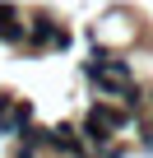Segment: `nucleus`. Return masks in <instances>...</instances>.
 Masks as SVG:
<instances>
[{"label": "nucleus", "instance_id": "nucleus-1", "mask_svg": "<svg viewBox=\"0 0 153 158\" xmlns=\"http://www.w3.org/2000/svg\"><path fill=\"white\" fill-rule=\"evenodd\" d=\"M46 149H51V153H65V158H98V153L84 144V135L74 130L70 121H56V126H51V135H46Z\"/></svg>", "mask_w": 153, "mask_h": 158}, {"label": "nucleus", "instance_id": "nucleus-2", "mask_svg": "<svg viewBox=\"0 0 153 158\" xmlns=\"http://www.w3.org/2000/svg\"><path fill=\"white\" fill-rule=\"evenodd\" d=\"M28 42H33V47H42V42H51V47H70V33H65L56 19L37 14V19L28 23Z\"/></svg>", "mask_w": 153, "mask_h": 158}, {"label": "nucleus", "instance_id": "nucleus-3", "mask_svg": "<svg viewBox=\"0 0 153 158\" xmlns=\"http://www.w3.org/2000/svg\"><path fill=\"white\" fill-rule=\"evenodd\" d=\"M88 116H93V121H98V126H107V130H111V135H116V130H125V126H130V112H125V107H111V102H98V107H93V112H88Z\"/></svg>", "mask_w": 153, "mask_h": 158}, {"label": "nucleus", "instance_id": "nucleus-4", "mask_svg": "<svg viewBox=\"0 0 153 158\" xmlns=\"http://www.w3.org/2000/svg\"><path fill=\"white\" fill-rule=\"evenodd\" d=\"M144 98H148V89H144V84H130V89H125V93H121V107H125V112H130V116H135V112H139V107H144Z\"/></svg>", "mask_w": 153, "mask_h": 158}, {"label": "nucleus", "instance_id": "nucleus-5", "mask_svg": "<svg viewBox=\"0 0 153 158\" xmlns=\"http://www.w3.org/2000/svg\"><path fill=\"white\" fill-rule=\"evenodd\" d=\"M148 98H153V89H148Z\"/></svg>", "mask_w": 153, "mask_h": 158}]
</instances>
